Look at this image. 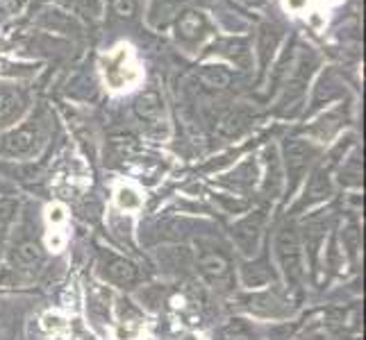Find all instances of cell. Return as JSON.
<instances>
[{"label":"cell","instance_id":"11","mask_svg":"<svg viewBox=\"0 0 366 340\" xmlns=\"http://www.w3.org/2000/svg\"><path fill=\"white\" fill-rule=\"evenodd\" d=\"M203 28V16L196 14V11H187L180 19V32L184 36H196V32Z\"/></svg>","mask_w":366,"mask_h":340},{"label":"cell","instance_id":"4","mask_svg":"<svg viewBox=\"0 0 366 340\" xmlns=\"http://www.w3.org/2000/svg\"><path fill=\"white\" fill-rule=\"evenodd\" d=\"M310 155L312 150L307 143L298 141V138H292V141H287V166H289V175L296 180L298 175L305 170L307 161H310Z\"/></svg>","mask_w":366,"mask_h":340},{"label":"cell","instance_id":"14","mask_svg":"<svg viewBox=\"0 0 366 340\" xmlns=\"http://www.w3.org/2000/svg\"><path fill=\"white\" fill-rule=\"evenodd\" d=\"M0 340H9V331L5 329L3 324H0Z\"/></svg>","mask_w":366,"mask_h":340},{"label":"cell","instance_id":"9","mask_svg":"<svg viewBox=\"0 0 366 340\" xmlns=\"http://www.w3.org/2000/svg\"><path fill=\"white\" fill-rule=\"evenodd\" d=\"M16 254H19V261H21V263H25V266H39L41 259H44L41 247L36 245L34 241H28V243L19 245Z\"/></svg>","mask_w":366,"mask_h":340},{"label":"cell","instance_id":"12","mask_svg":"<svg viewBox=\"0 0 366 340\" xmlns=\"http://www.w3.org/2000/svg\"><path fill=\"white\" fill-rule=\"evenodd\" d=\"M114 9L121 16H132L137 5H134V0H114Z\"/></svg>","mask_w":366,"mask_h":340},{"label":"cell","instance_id":"2","mask_svg":"<svg viewBox=\"0 0 366 340\" xmlns=\"http://www.w3.org/2000/svg\"><path fill=\"white\" fill-rule=\"evenodd\" d=\"M39 125L28 123L5 138V150L9 155H30L36 143H39Z\"/></svg>","mask_w":366,"mask_h":340},{"label":"cell","instance_id":"6","mask_svg":"<svg viewBox=\"0 0 366 340\" xmlns=\"http://www.w3.org/2000/svg\"><path fill=\"white\" fill-rule=\"evenodd\" d=\"M200 268H203V272L209 277V279L219 282L228 274V261H225L221 254H207V257H203V261H200Z\"/></svg>","mask_w":366,"mask_h":340},{"label":"cell","instance_id":"1","mask_svg":"<svg viewBox=\"0 0 366 340\" xmlns=\"http://www.w3.org/2000/svg\"><path fill=\"white\" fill-rule=\"evenodd\" d=\"M277 257H280L287 282L296 284L302 277V254H300L298 236L292 227H285L277 234Z\"/></svg>","mask_w":366,"mask_h":340},{"label":"cell","instance_id":"5","mask_svg":"<svg viewBox=\"0 0 366 340\" xmlns=\"http://www.w3.org/2000/svg\"><path fill=\"white\" fill-rule=\"evenodd\" d=\"M134 109H137V116L144 118V120H155L162 111V98L155 93V91H146L137 98L134 103Z\"/></svg>","mask_w":366,"mask_h":340},{"label":"cell","instance_id":"13","mask_svg":"<svg viewBox=\"0 0 366 340\" xmlns=\"http://www.w3.org/2000/svg\"><path fill=\"white\" fill-rule=\"evenodd\" d=\"M9 211H11V207H9V205H0V220L7 218V216H9Z\"/></svg>","mask_w":366,"mask_h":340},{"label":"cell","instance_id":"8","mask_svg":"<svg viewBox=\"0 0 366 340\" xmlns=\"http://www.w3.org/2000/svg\"><path fill=\"white\" fill-rule=\"evenodd\" d=\"M219 340H252V334L244 322L232 320L219 331Z\"/></svg>","mask_w":366,"mask_h":340},{"label":"cell","instance_id":"15","mask_svg":"<svg viewBox=\"0 0 366 340\" xmlns=\"http://www.w3.org/2000/svg\"><path fill=\"white\" fill-rule=\"evenodd\" d=\"M300 3H302V0H292V5H294V7H298Z\"/></svg>","mask_w":366,"mask_h":340},{"label":"cell","instance_id":"10","mask_svg":"<svg viewBox=\"0 0 366 340\" xmlns=\"http://www.w3.org/2000/svg\"><path fill=\"white\" fill-rule=\"evenodd\" d=\"M200 78H203V82L207 86H212V89H223V86L230 84V73L223 71V68H214V66L205 68Z\"/></svg>","mask_w":366,"mask_h":340},{"label":"cell","instance_id":"3","mask_svg":"<svg viewBox=\"0 0 366 340\" xmlns=\"http://www.w3.org/2000/svg\"><path fill=\"white\" fill-rule=\"evenodd\" d=\"M105 277L109 282H114L119 286H128L137 279V268L134 263L121 257H109L105 266Z\"/></svg>","mask_w":366,"mask_h":340},{"label":"cell","instance_id":"7","mask_svg":"<svg viewBox=\"0 0 366 340\" xmlns=\"http://www.w3.org/2000/svg\"><path fill=\"white\" fill-rule=\"evenodd\" d=\"M21 111V98L11 91H3L0 93V125L11 120Z\"/></svg>","mask_w":366,"mask_h":340}]
</instances>
